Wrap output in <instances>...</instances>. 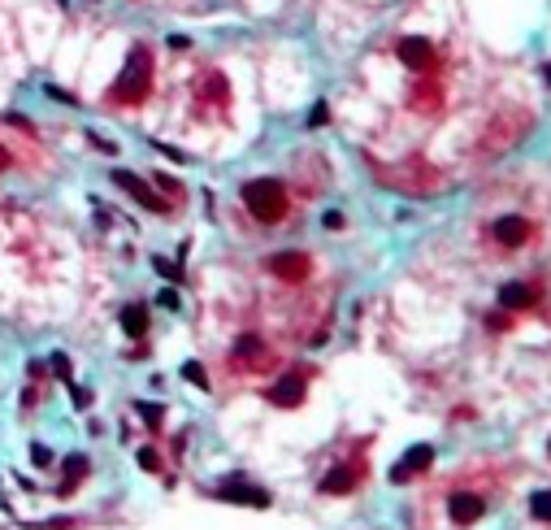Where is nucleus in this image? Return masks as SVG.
Masks as SVG:
<instances>
[{"label": "nucleus", "mask_w": 551, "mask_h": 530, "mask_svg": "<svg viewBox=\"0 0 551 530\" xmlns=\"http://www.w3.org/2000/svg\"><path fill=\"white\" fill-rule=\"evenodd\" d=\"M152 74V57H148V48H135L131 57H126V70H122V79L113 83V100H122V104H139L143 96H148V79Z\"/></svg>", "instance_id": "obj_2"}, {"label": "nucleus", "mask_w": 551, "mask_h": 530, "mask_svg": "<svg viewBox=\"0 0 551 530\" xmlns=\"http://www.w3.org/2000/svg\"><path fill=\"white\" fill-rule=\"evenodd\" d=\"M486 496H477V491H456L452 496V504H448V513H452V521L456 526H473V521H482L486 517Z\"/></svg>", "instance_id": "obj_3"}, {"label": "nucleus", "mask_w": 551, "mask_h": 530, "mask_svg": "<svg viewBox=\"0 0 551 530\" xmlns=\"http://www.w3.org/2000/svg\"><path fill=\"white\" fill-rule=\"evenodd\" d=\"M5 166H9V152H5V148H0V170H5Z\"/></svg>", "instance_id": "obj_29"}, {"label": "nucleus", "mask_w": 551, "mask_h": 530, "mask_svg": "<svg viewBox=\"0 0 551 530\" xmlns=\"http://www.w3.org/2000/svg\"><path fill=\"white\" fill-rule=\"evenodd\" d=\"M156 148H161V152H165V156H174V161H187V156H183V152H178V148H174V144H156Z\"/></svg>", "instance_id": "obj_28"}, {"label": "nucleus", "mask_w": 551, "mask_h": 530, "mask_svg": "<svg viewBox=\"0 0 551 530\" xmlns=\"http://www.w3.org/2000/svg\"><path fill=\"white\" fill-rule=\"evenodd\" d=\"M261 352H265V344H261L256 335H239V339H235V356H239V361H261Z\"/></svg>", "instance_id": "obj_14"}, {"label": "nucleus", "mask_w": 551, "mask_h": 530, "mask_svg": "<svg viewBox=\"0 0 551 530\" xmlns=\"http://www.w3.org/2000/svg\"><path fill=\"white\" fill-rule=\"evenodd\" d=\"M135 413L148 421V426H161V417H165V404H143V400H139V404H135Z\"/></svg>", "instance_id": "obj_17"}, {"label": "nucleus", "mask_w": 551, "mask_h": 530, "mask_svg": "<svg viewBox=\"0 0 551 530\" xmlns=\"http://www.w3.org/2000/svg\"><path fill=\"white\" fill-rule=\"evenodd\" d=\"M52 369H57L61 379H70V356H66V352H57V356H52Z\"/></svg>", "instance_id": "obj_25"}, {"label": "nucleus", "mask_w": 551, "mask_h": 530, "mask_svg": "<svg viewBox=\"0 0 551 530\" xmlns=\"http://www.w3.org/2000/svg\"><path fill=\"white\" fill-rule=\"evenodd\" d=\"M430 461H434V448H430V444H417V448H408V452H404V461L391 469V479H395V483H408L413 474H417V469H425Z\"/></svg>", "instance_id": "obj_8"}, {"label": "nucleus", "mask_w": 551, "mask_h": 530, "mask_svg": "<svg viewBox=\"0 0 551 530\" xmlns=\"http://www.w3.org/2000/svg\"><path fill=\"white\" fill-rule=\"evenodd\" d=\"M490 235L500 239L504 248H525V239H530V222L521 218V214H508V218H500L490 226Z\"/></svg>", "instance_id": "obj_6"}, {"label": "nucleus", "mask_w": 551, "mask_h": 530, "mask_svg": "<svg viewBox=\"0 0 551 530\" xmlns=\"http://www.w3.org/2000/svg\"><path fill=\"white\" fill-rule=\"evenodd\" d=\"M70 400H74V409H91V391L87 387H74L70 383Z\"/></svg>", "instance_id": "obj_22"}, {"label": "nucleus", "mask_w": 551, "mask_h": 530, "mask_svg": "<svg viewBox=\"0 0 551 530\" xmlns=\"http://www.w3.org/2000/svg\"><path fill=\"white\" fill-rule=\"evenodd\" d=\"M217 500H231V504H252V509H269V491H261V487H252V483H239V479H231V483H222L213 491Z\"/></svg>", "instance_id": "obj_4"}, {"label": "nucleus", "mask_w": 551, "mask_h": 530, "mask_svg": "<svg viewBox=\"0 0 551 530\" xmlns=\"http://www.w3.org/2000/svg\"><path fill=\"white\" fill-rule=\"evenodd\" d=\"M243 204H248V214L256 222H283L287 214V191L278 179H256L243 187Z\"/></svg>", "instance_id": "obj_1"}, {"label": "nucleus", "mask_w": 551, "mask_h": 530, "mask_svg": "<svg viewBox=\"0 0 551 530\" xmlns=\"http://www.w3.org/2000/svg\"><path fill=\"white\" fill-rule=\"evenodd\" d=\"M183 379H187V383H196V387H213V383H208V374H204V365H200V361H187V365H183Z\"/></svg>", "instance_id": "obj_16"}, {"label": "nucleus", "mask_w": 551, "mask_h": 530, "mask_svg": "<svg viewBox=\"0 0 551 530\" xmlns=\"http://www.w3.org/2000/svg\"><path fill=\"white\" fill-rule=\"evenodd\" d=\"M152 270H156L161 279H174V283L183 279V265H170V261H165V256H156V261H152Z\"/></svg>", "instance_id": "obj_18"}, {"label": "nucleus", "mask_w": 551, "mask_h": 530, "mask_svg": "<svg viewBox=\"0 0 551 530\" xmlns=\"http://www.w3.org/2000/svg\"><path fill=\"white\" fill-rule=\"evenodd\" d=\"M530 513H534L538 521H547V491H534V496H530Z\"/></svg>", "instance_id": "obj_21"}, {"label": "nucleus", "mask_w": 551, "mask_h": 530, "mask_svg": "<svg viewBox=\"0 0 551 530\" xmlns=\"http://www.w3.org/2000/svg\"><path fill=\"white\" fill-rule=\"evenodd\" d=\"M122 331L131 339H143L148 335V304H126L122 309Z\"/></svg>", "instance_id": "obj_13"}, {"label": "nucleus", "mask_w": 551, "mask_h": 530, "mask_svg": "<svg viewBox=\"0 0 551 530\" xmlns=\"http://www.w3.org/2000/svg\"><path fill=\"white\" fill-rule=\"evenodd\" d=\"M269 400L283 404V409H295V404L304 400V374H287L278 387H269Z\"/></svg>", "instance_id": "obj_11"}, {"label": "nucleus", "mask_w": 551, "mask_h": 530, "mask_svg": "<svg viewBox=\"0 0 551 530\" xmlns=\"http://www.w3.org/2000/svg\"><path fill=\"white\" fill-rule=\"evenodd\" d=\"M161 309H178V291L165 287V291H161Z\"/></svg>", "instance_id": "obj_27"}, {"label": "nucleus", "mask_w": 551, "mask_h": 530, "mask_svg": "<svg viewBox=\"0 0 551 530\" xmlns=\"http://www.w3.org/2000/svg\"><path fill=\"white\" fill-rule=\"evenodd\" d=\"M356 483H360V469H352V465H339V469H330L325 479H321V487H317V491H325V496H348Z\"/></svg>", "instance_id": "obj_9"}, {"label": "nucleus", "mask_w": 551, "mask_h": 530, "mask_svg": "<svg viewBox=\"0 0 551 530\" xmlns=\"http://www.w3.org/2000/svg\"><path fill=\"white\" fill-rule=\"evenodd\" d=\"M152 179H156V187H161V191H170V196H178V200H183V183H178V179H170V174H152Z\"/></svg>", "instance_id": "obj_19"}, {"label": "nucleus", "mask_w": 551, "mask_h": 530, "mask_svg": "<svg viewBox=\"0 0 551 530\" xmlns=\"http://www.w3.org/2000/svg\"><path fill=\"white\" fill-rule=\"evenodd\" d=\"M66 474H70V479H66L61 496H70V491H74V479H83V474H87V456H70V461H66Z\"/></svg>", "instance_id": "obj_15"}, {"label": "nucleus", "mask_w": 551, "mask_h": 530, "mask_svg": "<svg viewBox=\"0 0 551 530\" xmlns=\"http://www.w3.org/2000/svg\"><path fill=\"white\" fill-rule=\"evenodd\" d=\"M534 304V287L525 283V279H512V283H504L500 287V309L504 313H512V309H530Z\"/></svg>", "instance_id": "obj_10"}, {"label": "nucleus", "mask_w": 551, "mask_h": 530, "mask_svg": "<svg viewBox=\"0 0 551 530\" xmlns=\"http://www.w3.org/2000/svg\"><path fill=\"white\" fill-rule=\"evenodd\" d=\"M325 118H330V114H325V104L317 100V104H313V114H308V126H325Z\"/></svg>", "instance_id": "obj_24"}, {"label": "nucleus", "mask_w": 551, "mask_h": 530, "mask_svg": "<svg viewBox=\"0 0 551 530\" xmlns=\"http://www.w3.org/2000/svg\"><path fill=\"white\" fill-rule=\"evenodd\" d=\"M31 461H35L39 469H48V465H52V452H48L44 444H35V448H31Z\"/></svg>", "instance_id": "obj_23"}, {"label": "nucleus", "mask_w": 551, "mask_h": 530, "mask_svg": "<svg viewBox=\"0 0 551 530\" xmlns=\"http://www.w3.org/2000/svg\"><path fill=\"white\" fill-rule=\"evenodd\" d=\"M135 461H139V469H148V474H152V469H161V456H156L152 448H139V456H135Z\"/></svg>", "instance_id": "obj_20"}, {"label": "nucleus", "mask_w": 551, "mask_h": 530, "mask_svg": "<svg viewBox=\"0 0 551 530\" xmlns=\"http://www.w3.org/2000/svg\"><path fill=\"white\" fill-rule=\"evenodd\" d=\"M325 226L330 231H343V214H339V209H330V214H325Z\"/></svg>", "instance_id": "obj_26"}, {"label": "nucleus", "mask_w": 551, "mask_h": 530, "mask_svg": "<svg viewBox=\"0 0 551 530\" xmlns=\"http://www.w3.org/2000/svg\"><path fill=\"white\" fill-rule=\"evenodd\" d=\"M400 61H404V66H413V70H421V66L430 61V44H425V39H417V35L400 39Z\"/></svg>", "instance_id": "obj_12"}, {"label": "nucleus", "mask_w": 551, "mask_h": 530, "mask_svg": "<svg viewBox=\"0 0 551 530\" xmlns=\"http://www.w3.org/2000/svg\"><path fill=\"white\" fill-rule=\"evenodd\" d=\"M269 270L278 274L283 283H304L308 270H313V261H308V252H283V256L269 261Z\"/></svg>", "instance_id": "obj_5"}, {"label": "nucleus", "mask_w": 551, "mask_h": 530, "mask_svg": "<svg viewBox=\"0 0 551 530\" xmlns=\"http://www.w3.org/2000/svg\"><path fill=\"white\" fill-rule=\"evenodd\" d=\"M113 179H118V187H126V191H131V196H135L139 204H148L152 214H165V209H170V204H165L161 196H152V187H148V183H143L139 174H131V170H118Z\"/></svg>", "instance_id": "obj_7"}]
</instances>
